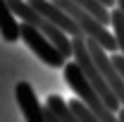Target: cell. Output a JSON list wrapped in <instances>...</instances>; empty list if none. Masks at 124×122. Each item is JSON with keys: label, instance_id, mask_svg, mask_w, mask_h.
Wrapping results in <instances>:
<instances>
[{"label": "cell", "instance_id": "6", "mask_svg": "<svg viewBox=\"0 0 124 122\" xmlns=\"http://www.w3.org/2000/svg\"><path fill=\"white\" fill-rule=\"evenodd\" d=\"M15 96H17V105L24 113V120L26 122H48L46 120V108H41L33 86L29 81H19L15 86Z\"/></svg>", "mask_w": 124, "mask_h": 122}, {"label": "cell", "instance_id": "1", "mask_svg": "<svg viewBox=\"0 0 124 122\" xmlns=\"http://www.w3.org/2000/svg\"><path fill=\"white\" fill-rule=\"evenodd\" d=\"M62 70H64V79H67V84L72 86V91L77 93V98H81V101L91 108L103 122H119L117 110H112V108L105 103V98L93 89V84L86 79V74L81 72V67H79L77 60H74V62H64Z\"/></svg>", "mask_w": 124, "mask_h": 122}, {"label": "cell", "instance_id": "13", "mask_svg": "<svg viewBox=\"0 0 124 122\" xmlns=\"http://www.w3.org/2000/svg\"><path fill=\"white\" fill-rule=\"evenodd\" d=\"M117 115H119V122H124V105L119 108V110H117Z\"/></svg>", "mask_w": 124, "mask_h": 122}, {"label": "cell", "instance_id": "10", "mask_svg": "<svg viewBox=\"0 0 124 122\" xmlns=\"http://www.w3.org/2000/svg\"><path fill=\"white\" fill-rule=\"evenodd\" d=\"M112 31L117 36V46L124 55V12L119 7H112Z\"/></svg>", "mask_w": 124, "mask_h": 122}, {"label": "cell", "instance_id": "11", "mask_svg": "<svg viewBox=\"0 0 124 122\" xmlns=\"http://www.w3.org/2000/svg\"><path fill=\"white\" fill-rule=\"evenodd\" d=\"M112 60H115V65H117L119 74L124 77V55H122V53H119V55H112Z\"/></svg>", "mask_w": 124, "mask_h": 122}, {"label": "cell", "instance_id": "7", "mask_svg": "<svg viewBox=\"0 0 124 122\" xmlns=\"http://www.w3.org/2000/svg\"><path fill=\"white\" fill-rule=\"evenodd\" d=\"M19 17L10 7L7 0H0V36L7 43H15L17 38H22V22H17Z\"/></svg>", "mask_w": 124, "mask_h": 122}, {"label": "cell", "instance_id": "3", "mask_svg": "<svg viewBox=\"0 0 124 122\" xmlns=\"http://www.w3.org/2000/svg\"><path fill=\"white\" fill-rule=\"evenodd\" d=\"M72 55H74V60L79 62V67H81V72L86 74V79L93 84V89L105 98V103H108L112 110H119L122 103H119V98L115 96V91L110 89V84L105 81V77L100 74L98 65L93 62L91 50H88V46H86V36H77V38H72Z\"/></svg>", "mask_w": 124, "mask_h": 122}, {"label": "cell", "instance_id": "8", "mask_svg": "<svg viewBox=\"0 0 124 122\" xmlns=\"http://www.w3.org/2000/svg\"><path fill=\"white\" fill-rule=\"evenodd\" d=\"M46 108H50L57 117H60L62 122H81L79 120V115L72 110V105L62 98V96H57V93H53V96H48V101H46Z\"/></svg>", "mask_w": 124, "mask_h": 122}, {"label": "cell", "instance_id": "4", "mask_svg": "<svg viewBox=\"0 0 124 122\" xmlns=\"http://www.w3.org/2000/svg\"><path fill=\"white\" fill-rule=\"evenodd\" d=\"M22 41L46 62V65H50V67H64L67 55H64L41 29H36L29 22H22Z\"/></svg>", "mask_w": 124, "mask_h": 122}, {"label": "cell", "instance_id": "9", "mask_svg": "<svg viewBox=\"0 0 124 122\" xmlns=\"http://www.w3.org/2000/svg\"><path fill=\"white\" fill-rule=\"evenodd\" d=\"M77 5H81L84 10H88L98 22H103V24H112V10H110L108 5H103L100 0H74Z\"/></svg>", "mask_w": 124, "mask_h": 122}, {"label": "cell", "instance_id": "12", "mask_svg": "<svg viewBox=\"0 0 124 122\" xmlns=\"http://www.w3.org/2000/svg\"><path fill=\"white\" fill-rule=\"evenodd\" d=\"M100 2H103V5H108V7H115V5H117V0H100Z\"/></svg>", "mask_w": 124, "mask_h": 122}, {"label": "cell", "instance_id": "14", "mask_svg": "<svg viewBox=\"0 0 124 122\" xmlns=\"http://www.w3.org/2000/svg\"><path fill=\"white\" fill-rule=\"evenodd\" d=\"M117 7H119V10L124 12V0H117Z\"/></svg>", "mask_w": 124, "mask_h": 122}, {"label": "cell", "instance_id": "5", "mask_svg": "<svg viewBox=\"0 0 124 122\" xmlns=\"http://www.w3.org/2000/svg\"><path fill=\"white\" fill-rule=\"evenodd\" d=\"M31 5L41 12V15H46L50 22H55L57 26H60L62 31H67L72 38H77V36H84V31H81V26H79L77 22L72 19V17L67 15L64 10H62L57 2H53V0H29Z\"/></svg>", "mask_w": 124, "mask_h": 122}, {"label": "cell", "instance_id": "2", "mask_svg": "<svg viewBox=\"0 0 124 122\" xmlns=\"http://www.w3.org/2000/svg\"><path fill=\"white\" fill-rule=\"evenodd\" d=\"M53 2H57L62 10L72 17L79 26H81L84 36L95 38V41L105 48V50H110V53H115V50L119 48V46H117V36H115V31H108V24L98 22V19L88 12V10H84L81 5H77V2H74V0H53Z\"/></svg>", "mask_w": 124, "mask_h": 122}]
</instances>
